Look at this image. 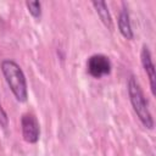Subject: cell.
<instances>
[{"label":"cell","mask_w":156,"mask_h":156,"mask_svg":"<svg viewBox=\"0 0 156 156\" xmlns=\"http://www.w3.org/2000/svg\"><path fill=\"white\" fill-rule=\"evenodd\" d=\"M1 72L5 77L7 85L10 87L12 94L20 102L27 101L28 98V89H27V80L24 77L23 71L21 67L12 60H4L0 65Z\"/></svg>","instance_id":"6da1fadb"},{"label":"cell","mask_w":156,"mask_h":156,"mask_svg":"<svg viewBox=\"0 0 156 156\" xmlns=\"http://www.w3.org/2000/svg\"><path fill=\"white\" fill-rule=\"evenodd\" d=\"M128 95H129V100L133 106V110H134L135 115L138 116L139 121L143 123V126L145 128L152 129L154 128V118L150 113L146 98L134 76H130V78L128 79Z\"/></svg>","instance_id":"7a4b0ae2"},{"label":"cell","mask_w":156,"mask_h":156,"mask_svg":"<svg viewBox=\"0 0 156 156\" xmlns=\"http://www.w3.org/2000/svg\"><path fill=\"white\" fill-rule=\"evenodd\" d=\"M88 73L94 78H102L111 72V62L107 56L102 54L91 55L87 61Z\"/></svg>","instance_id":"3957f363"},{"label":"cell","mask_w":156,"mask_h":156,"mask_svg":"<svg viewBox=\"0 0 156 156\" xmlns=\"http://www.w3.org/2000/svg\"><path fill=\"white\" fill-rule=\"evenodd\" d=\"M21 129L23 139L29 144H35L39 140L40 128L37 117L32 113H24L21 118Z\"/></svg>","instance_id":"277c9868"},{"label":"cell","mask_w":156,"mask_h":156,"mask_svg":"<svg viewBox=\"0 0 156 156\" xmlns=\"http://www.w3.org/2000/svg\"><path fill=\"white\" fill-rule=\"evenodd\" d=\"M140 58H141V65L149 77V83H150V89H151V93L152 95L155 96L156 95V83H155V65L152 62V56H151V52L149 50V48L146 45H143V49H141V52H140Z\"/></svg>","instance_id":"5b68a950"},{"label":"cell","mask_w":156,"mask_h":156,"mask_svg":"<svg viewBox=\"0 0 156 156\" xmlns=\"http://www.w3.org/2000/svg\"><path fill=\"white\" fill-rule=\"evenodd\" d=\"M117 24H118V29L119 33L128 40H132L134 34L132 30V24H130V20H129V13L127 11V9L123 6V9L121 10L119 15H118V20H117Z\"/></svg>","instance_id":"8992f818"},{"label":"cell","mask_w":156,"mask_h":156,"mask_svg":"<svg viewBox=\"0 0 156 156\" xmlns=\"http://www.w3.org/2000/svg\"><path fill=\"white\" fill-rule=\"evenodd\" d=\"M91 5L94 6V9H95L99 18L104 23V26L107 29L112 30L113 29V21H112V17L110 15V11H108V7H107L106 2L105 1H93Z\"/></svg>","instance_id":"52a82bcc"},{"label":"cell","mask_w":156,"mask_h":156,"mask_svg":"<svg viewBox=\"0 0 156 156\" xmlns=\"http://www.w3.org/2000/svg\"><path fill=\"white\" fill-rule=\"evenodd\" d=\"M26 6L28 9V12L34 18H40V16H41V4L39 1H27Z\"/></svg>","instance_id":"ba28073f"},{"label":"cell","mask_w":156,"mask_h":156,"mask_svg":"<svg viewBox=\"0 0 156 156\" xmlns=\"http://www.w3.org/2000/svg\"><path fill=\"white\" fill-rule=\"evenodd\" d=\"M7 124H9V117H7V113L5 112L4 107H2L1 104H0V126H1L2 128H6Z\"/></svg>","instance_id":"9c48e42d"}]
</instances>
